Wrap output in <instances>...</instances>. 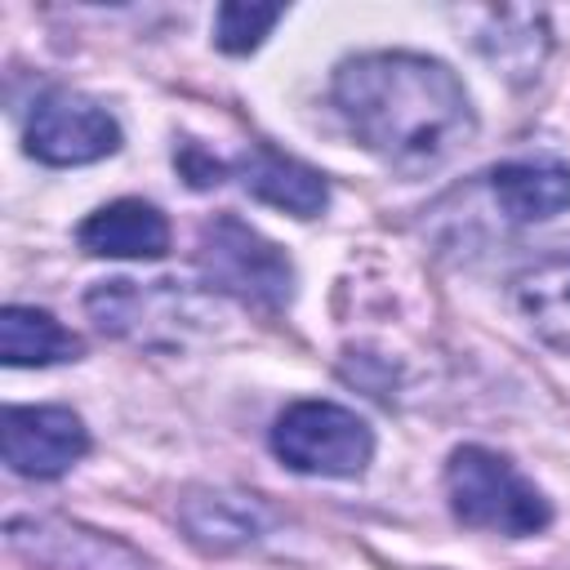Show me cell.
<instances>
[{
  "instance_id": "obj_16",
  "label": "cell",
  "mask_w": 570,
  "mask_h": 570,
  "mask_svg": "<svg viewBox=\"0 0 570 570\" xmlns=\"http://www.w3.org/2000/svg\"><path fill=\"white\" fill-rule=\"evenodd\" d=\"M285 18L281 4H245V0H227L214 13V45L223 53H249L263 45V36Z\"/></svg>"
},
{
  "instance_id": "obj_12",
  "label": "cell",
  "mask_w": 570,
  "mask_h": 570,
  "mask_svg": "<svg viewBox=\"0 0 570 570\" xmlns=\"http://www.w3.org/2000/svg\"><path fill=\"white\" fill-rule=\"evenodd\" d=\"M508 298L539 343L570 356V249L517 272Z\"/></svg>"
},
{
  "instance_id": "obj_5",
  "label": "cell",
  "mask_w": 570,
  "mask_h": 570,
  "mask_svg": "<svg viewBox=\"0 0 570 570\" xmlns=\"http://www.w3.org/2000/svg\"><path fill=\"white\" fill-rule=\"evenodd\" d=\"M85 307L98 321V330H107L116 338L147 343V347H178L191 330H200L209 321L200 298L178 289L174 281H147V285L102 281L89 289Z\"/></svg>"
},
{
  "instance_id": "obj_2",
  "label": "cell",
  "mask_w": 570,
  "mask_h": 570,
  "mask_svg": "<svg viewBox=\"0 0 570 570\" xmlns=\"http://www.w3.org/2000/svg\"><path fill=\"white\" fill-rule=\"evenodd\" d=\"M445 494L463 525L503 539H530L552 525L548 494L517 472L512 459L485 445H459L445 463Z\"/></svg>"
},
{
  "instance_id": "obj_9",
  "label": "cell",
  "mask_w": 570,
  "mask_h": 570,
  "mask_svg": "<svg viewBox=\"0 0 570 570\" xmlns=\"http://www.w3.org/2000/svg\"><path fill=\"white\" fill-rule=\"evenodd\" d=\"M490 191L512 223H543L570 209V165L557 156H517L490 169Z\"/></svg>"
},
{
  "instance_id": "obj_1",
  "label": "cell",
  "mask_w": 570,
  "mask_h": 570,
  "mask_svg": "<svg viewBox=\"0 0 570 570\" xmlns=\"http://www.w3.org/2000/svg\"><path fill=\"white\" fill-rule=\"evenodd\" d=\"M334 102L365 151L396 174H432L476 138L463 80L428 53L379 49L338 62Z\"/></svg>"
},
{
  "instance_id": "obj_14",
  "label": "cell",
  "mask_w": 570,
  "mask_h": 570,
  "mask_svg": "<svg viewBox=\"0 0 570 570\" xmlns=\"http://www.w3.org/2000/svg\"><path fill=\"white\" fill-rule=\"evenodd\" d=\"M85 352V343L49 312L40 307H22L9 303L0 312V361L13 370L27 365H58V361H76Z\"/></svg>"
},
{
  "instance_id": "obj_10",
  "label": "cell",
  "mask_w": 570,
  "mask_h": 570,
  "mask_svg": "<svg viewBox=\"0 0 570 570\" xmlns=\"http://www.w3.org/2000/svg\"><path fill=\"white\" fill-rule=\"evenodd\" d=\"M236 174H240V183H245V191L254 200L276 205L285 214H294V218H316L330 205L325 178L312 165H303V160H294V156H285L276 147H263L258 142V147L240 151Z\"/></svg>"
},
{
  "instance_id": "obj_4",
  "label": "cell",
  "mask_w": 570,
  "mask_h": 570,
  "mask_svg": "<svg viewBox=\"0 0 570 570\" xmlns=\"http://www.w3.org/2000/svg\"><path fill=\"white\" fill-rule=\"evenodd\" d=\"M272 450L303 476H361L374 459V432L347 405L294 401L272 423Z\"/></svg>"
},
{
  "instance_id": "obj_7",
  "label": "cell",
  "mask_w": 570,
  "mask_h": 570,
  "mask_svg": "<svg viewBox=\"0 0 570 570\" xmlns=\"http://www.w3.org/2000/svg\"><path fill=\"white\" fill-rule=\"evenodd\" d=\"M0 450L18 476H62L89 450V428L67 405H9L0 419Z\"/></svg>"
},
{
  "instance_id": "obj_11",
  "label": "cell",
  "mask_w": 570,
  "mask_h": 570,
  "mask_svg": "<svg viewBox=\"0 0 570 570\" xmlns=\"http://www.w3.org/2000/svg\"><path fill=\"white\" fill-rule=\"evenodd\" d=\"M76 240L85 254L98 258H160L169 249V223L156 205L129 196L94 209L76 227Z\"/></svg>"
},
{
  "instance_id": "obj_3",
  "label": "cell",
  "mask_w": 570,
  "mask_h": 570,
  "mask_svg": "<svg viewBox=\"0 0 570 570\" xmlns=\"http://www.w3.org/2000/svg\"><path fill=\"white\" fill-rule=\"evenodd\" d=\"M196 267L209 281V289H223V294L267 307V312H281L294 298L289 254L236 214H218L200 227Z\"/></svg>"
},
{
  "instance_id": "obj_15",
  "label": "cell",
  "mask_w": 570,
  "mask_h": 570,
  "mask_svg": "<svg viewBox=\"0 0 570 570\" xmlns=\"http://www.w3.org/2000/svg\"><path fill=\"white\" fill-rule=\"evenodd\" d=\"M494 22V31H481L476 45L481 53L512 80H530L539 76L543 58H548V27L543 13L534 9H490L485 13Z\"/></svg>"
},
{
  "instance_id": "obj_13",
  "label": "cell",
  "mask_w": 570,
  "mask_h": 570,
  "mask_svg": "<svg viewBox=\"0 0 570 570\" xmlns=\"http://www.w3.org/2000/svg\"><path fill=\"white\" fill-rule=\"evenodd\" d=\"M178 521L191 534V543L227 552L240 543H254L267 530V508L254 494H232V490H191L178 503Z\"/></svg>"
},
{
  "instance_id": "obj_8",
  "label": "cell",
  "mask_w": 570,
  "mask_h": 570,
  "mask_svg": "<svg viewBox=\"0 0 570 570\" xmlns=\"http://www.w3.org/2000/svg\"><path fill=\"white\" fill-rule=\"evenodd\" d=\"M4 539L13 552L53 570H147V561L129 552L120 539H107L58 517H9Z\"/></svg>"
},
{
  "instance_id": "obj_6",
  "label": "cell",
  "mask_w": 570,
  "mask_h": 570,
  "mask_svg": "<svg viewBox=\"0 0 570 570\" xmlns=\"http://www.w3.org/2000/svg\"><path fill=\"white\" fill-rule=\"evenodd\" d=\"M120 147V125L85 94L53 89L27 116V151L45 165H94Z\"/></svg>"
}]
</instances>
